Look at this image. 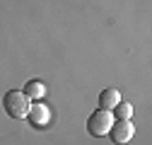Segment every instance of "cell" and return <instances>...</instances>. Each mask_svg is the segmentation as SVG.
Masks as SVG:
<instances>
[{
  "label": "cell",
  "instance_id": "6",
  "mask_svg": "<svg viewBox=\"0 0 152 145\" xmlns=\"http://www.w3.org/2000/svg\"><path fill=\"white\" fill-rule=\"evenodd\" d=\"M22 92L27 94L29 102H39V99H44V94H46V85H44L41 80H29V82L24 85Z\"/></svg>",
  "mask_w": 152,
  "mask_h": 145
},
{
  "label": "cell",
  "instance_id": "7",
  "mask_svg": "<svg viewBox=\"0 0 152 145\" xmlns=\"http://www.w3.org/2000/svg\"><path fill=\"white\" fill-rule=\"evenodd\" d=\"M113 111V119H130L133 116V104H128V102H118L116 106L111 109Z\"/></svg>",
  "mask_w": 152,
  "mask_h": 145
},
{
  "label": "cell",
  "instance_id": "1",
  "mask_svg": "<svg viewBox=\"0 0 152 145\" xmlns=\"http://www.w3.org/2000/svg\"><path fill=\"white\" fill-rule=\"evenodd\" d=\"M29 99L22 89H7L3 94V111L10 116V119H27V111H29Z\"/></svg>",
  "mask_w": 152,
  "mask_h": 145
},
{
  "label": "cell",
  "instance_id": "3",
  "mask_svg": "<svg viewBox=\"0 0 152 145\" xmlns=\"http://www.w3.org/2000/svg\"><path fill=\"white\" fill-rule=\"evenodd\" d=\"M109 135H111V140L116 145H126V143L133 140V135H135V126L130 123V119H113Z\"/></svg>",
  "mask_w": 152,
  "mask_h": 145
},
{
  "label": "cell",
  "instance_id": "2",
  "mask_svg": "<svg viewBox=\"0 0 152 145\" xmlns=\"http://www.w3.org/2000/svg\"><path fill=\"white\" fill-rule=\"evenodd\" d=\"M111 123H113V114L111 111H104V109H97V111L87 119V131L94 138H102V135H109Z\"/></svg>",
  "mask_w": 152,
  "mask_h": 145
},
{
  "label": "cell",
  "instance_id": "4",
  "mask_svg": "<svg viewBox=\"0 0 152 145\" xmlns=\"http://www.w3.org/2000/svg\"><path fill=\"white\" fill-rule=\"evenodd\" d=\"M27 119H29V123L34 126V128H44V126H48V121H51V109L46 104H41V102L29 104Z\"/></svg>",
  "mask_w": 152,
  "mask_h": 145
},
{
  "label": "cell",
  "instance_id": "5",
  "mask_svg": "<svg viewBox=\"0 0 152 145\" xmlns=\"http://www.w3.org/2000/svg\"><path fill=\"white\" fill-rule=\"evenodd\" d=\"M118 102H121V92L116 87H106L104 92H99V109H104V111H111Z\"/></svg>",
  "mask_w": 152,
  "mask_h": 145
}]
</instances>
